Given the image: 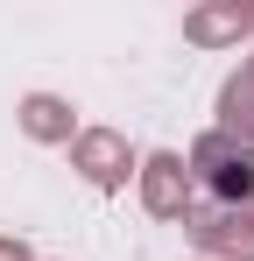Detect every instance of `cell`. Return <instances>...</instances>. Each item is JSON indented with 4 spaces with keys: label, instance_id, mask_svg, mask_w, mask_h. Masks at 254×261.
Returning <instances> with one entry per match:
<instances>
[]
</instances>
